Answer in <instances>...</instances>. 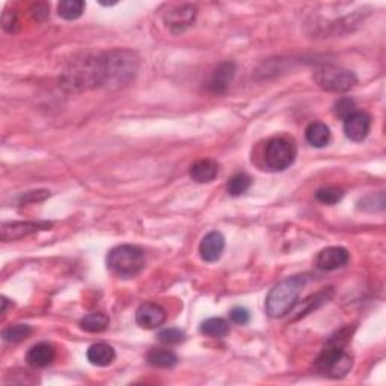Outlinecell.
Segmentation results:
<instances>
[{
  "label": "cell",
  "mask_w": 386,
  "mask_h": 386,
  "mask_svg": "<svg viewBox=\"0 0 386 386\" xmlns=\"http://www.w3.org/2000/svg\"><path fill=\"white\" fill-rule=\"evenodd\" d=\"M138 68L139 62L132 51L112 50L98 55L100 86L123 88L134 79Z\"/></svg>",
  "instance_id": "obj_1"
},
{
  "label": "cell",
  "mask_w": 386,
  "mask_h": 386,
  "mask_svg": "<svg viewBox=\"0 0 386 386\" xmlns=\"http://www.w3.org/2000/svg\"><path fill=\"white\" fill-rule=\"evenodd\" d=\"M350 335V329L344 328L329 338L326 347H324L320 357L315 361V365L322 373L328 374L329 377H334V379H339V377H344L350 372L353 359L344 350L346 344L349 343Z\"/></svg>",
  "instance_id": "obj_2"
},
{
  "label": "cell",
  "mask_w": 386,
  "mask_h": 386,
  "mask_svg": "<svg viewBox=\"0 0 386 386\" xmlns=\"http://www.w3.org/2000/svg\"><path fill=\"white\" fill-rule=\"evenodd\" d=\"M306 284V276H291L276 284L270 290L266 300V311L274 319L291 313L298 305L300 291Z\"/></svg>",
  "instance_id": "obj_3"
},
{
  "label": "cell",
  "mask_w": 386,
  "mask_h": 386,
  "mask_svg": "<svg viewBox=\"0 0 386 386\" xmlns=\"http://www.w3.org/2000/svg\"><path fill=\"white\" fill-rule=\"evenodd\" d=\"M108 269L119 278H133L145 267V252L139 246L119 245L108 254Z\"/></svg>",
  "instance_id": "obj_4"
},
{
  "label": "cell",
  "mask_w": 386,
  "mask_h": 386,
  "mask_svg": "<svg viewBox=\"0 0 386 386\" xmlns=\"http://www.w3.org/2000/svg\"><path fill=\"white\" fill-rule=\"evenodd\" d=\"M314 79L322 89L330 93H347L358 83L357 75L341 67L323 65L315 71Z\"/></svg>",
  "instance_id": "obj_5"
},
{
  "label": "cell",
  "mask_w": 386,
  "mask_h": 386,
  "mask_svg": "<svg viewBox=\"0 0 386 386\" xmlns=\"http://www.w3.org/2000/svg\"><path fill=\"white\" fill-rule=\"evenodd\" d=\"M296 147L284 138L270 139L264 149V163L270 171H284L290 168L296 158Z\"/></svg>",
  "instance_id": "obj_6"
},
{
  "label": "cell",
  "mask_w": 386,
  "mask_h": 386,
  "mask_svg": "<svg viewBox=\"0 0 386 386\" xmlns=\"http://www.w3.org/2000/svg\"><path fill=\"white\" fill-rule=\"evenodd\" d=\"M236 71H237L236 64L230 62V60L216 65L215 70L210 73L208 79H207V83H206L207 89L213 94L225 93V91L230 88L234 77H236Z\"/></svg>",
  "instance_id": "obj_7"
},
{
  "label": "cell",
  "mask_w": 386,
  "mask_h": 386,
  "mask_svg": "<svg viewBox=\"0 0 386 386\" xmlns=\"http://www.w3.org/2000/svg\"><path fill=\"white\" fill-rule=\"evenodd\" d=\"M196 17V6L193 5H177L165 14V23L173 34L184 32L192 25Z\"/></svg>",
  "instance_id": "obj_8"
},
{
  "label": "cell",
  "mask_w": 386,
  "mask_h": 386,
  "mask_svg": "<svg viewBox=\"0 0 386 386\" xmlns=\"http://www.w3.org/2000/svg\"><path fill=\"white\" fill-rule=\"evenodd\" d=\"M372 130V117L367 112H353L344 119V133L353 142L364 141Z\"/></svg>",
  "instance_id": "obj_9"
},
{
  "label": "cell",
  "mask_w": 386,
  "mask_h": 386,
  "mask_svg": "<svg viewBox=\"0 0 386 386\" xmlns=\"http://www.w3.org/2000/svg\"><path fill=\"white\" fill-rule=\"evenodd\" d=\"M350 260V254L347 249L341 246H332L326 248L317 255L315 266L323 272H334L344 267Z\"/></svg>",
  "instance_id": "obj_10"
},
{
  "label": "cell",
  "mask_w": 386,
  "mask_h": 386,
  "mask_svg": "<svg viewBox=\"0 0 386 386\" xmlns=\"http://www.w3.org/2000/svg\"><path fill=\"white\" fill-rule=\"evenodd\" d=\"M51 226L50 222H10L3 224L2 230H0V237L3 241L19 240L30 234H35L38 231L49 230Z\"/></svg>",
  "instance_id": "obj_11"
},
{
  "label": "cell",
  "mask_w": 386,
  "mask_h": 386,
  "mask_svg": "<svg viewBox=\"0 0 386 386\" xmlns=\"http://www.w3.org/2000/svg\"><path fill=\"white\" fill-rule=\"evenodd\" d=\"M225 249V237L222 232L211 231L204 236L200 243V255L206 263H216L221 260Z\"/></svg>",
  "instance_id": "obj_12"
},
{
  "label": "cell",
  "mask_w": 386,
  "mask_h": 386,
  "mask_svg": "<svg viewBox=\"0 0 386 386\" xmlns=\"http://www.w3.org/2000/svg\"><path fill=\"white\" fill-rule=\"evenodd\" d=\"M166 320V311L157 304H143L136 311V323L143 329H157Z\"/></svg>",
  "instance_id": "obj_13"
},
{
  "label": "cell",
  "mask_w": 386,
  "mask_h": 386,
  "mask_svg": "<svg viewBox=\"0 0 386 386\" xmlns=\"http://www.w3.org/2000/svg\"><path fill=\"white\" fill-rule=\"evenodd\" d=\"M55 357L56 353L51 344L40 343L35 344L34 347H30L26 354V361L27 364L34 368H45L55 361Z\"/></svg>",
  "instance_id": "obj_14"
},
{
  "label": "cell",
  "mask_w": 386,
  "mask_h": 386,
  "mask_svg": "<svg viewBox=\"0 0 386 386\" xmlns=\"http://www.w3.org/2000/svg\"><path fill=\"white\" fill-rule=\"evenodd\" d=\"M219 173V165L215 160H210V158H202L196 163L192 165L191 168V177L196 183H210L213 181Z\"/></svg>",
  "instance_id": "obj_15"
},
{
  "label": "cell",
  "mask_w": 386,
  "mask_h": 386,
  "mask_svg": "<svg viewBox=\"0 0 386 386\" xmlns=\"http://www.w3.org/2000/svg\"><path fill=\"white\" fill-rule=\"evenodd\" d=\"M86 357L93 365L108 367L112 364L113 361H115L117 354L112 346L104 344V343H97L89 347Z\"/></svg>",
  "instance_id": "obj_16"
},
{
  "label": "cell",
  "mask_w": 386,
  "mask_h": 386,
  "mask_svg": "<svg viewBox=\"0 0 386 386\" xmlns=\"http://www.w3.org/2000/svg\"><path fill=\"white\" fill-rule=\"evenodd\" d=\"M305 138L309 145H313L315 148H323L326 147L330 141V130L326 124L313 123L308 125L305 132Z\"/></svg>",
  "instance_id": "obj_17"
},
{
  "label": "cell",
  "mask_w": 386,
  "mask_h": 386,
  "mask_svg": "<svg viewBox=\"0 0 386 386\" xmlns=\"http://www.w3.org/2000/svg\"><path fill=\"white\" fill-rule=\"evenodd\" d=\"M200 329L204 335L213 338H225L230 334L228 322L221 319V317H211V319L202 322Z\"/></svg>",
  "instance_id": "obj_18"
},
{
  "label": "cell",
  "mask_w": 386,
  "mask_h": 386,
  "mask_svg": "<svg viewBox=\"0 0 386 386\" xmlns=\"http://www.w3.org/2000/svg\"><path fill=\"white\" fill-rule=\"evenodd\" d=\"M109 326V315L104 313H93L83 317L80 320V328L91 334H98L103 332Z\"/></svg>",
  "instance_id": "obj_19"
},
{
  "label": "cell",
  "mask_w": 386,
  "mask_h": 386,
  "mask_svg": "<svg viewBox=\"0 0 386 386\" xmlns=\"http://www.w3.org/2000/svg\"><path fill=\"white\" fill-rule=\"evenodd\" d=\"M148 362L149 365L157 368H172L178 362L177 354L172 350L166 349H153L148 353Z\"/></svg>",
  "instance_id": "obj_20"
},
{
  "label": "cell",
  "mask_w": 386,
  "mask_h": 386,
  "mask_svg": "<svg viewBox=\"0 0 386 386\" xmlns=\"http://www.w3.org/2000/svg\"><path fill=\"white\" fill-rule=\"evenodd\" d=\"M85 11V2L82 0H64L58 5L59 17L64 20H77Z\"/></svg>",
  "instance_id": "obj_21"
},
{
  "label": "cell",
  "mask_w": 386,
  "mask_h": 386,
  "mask_svg": "<svg viewBox=\"0 0 386 386\" xmlns=\"http://www.w3.org/2000/svg\"><path fill=\"white\" fill-rule=\"evenodd\" d=\"M30 334H32V328L27 324H14V326L6 328L2 332V338L5 343H20L23 339H26Z\"/></svg>",
  "instance_id": "obj_22"
},
{
  "label": "cell",
  "mask_w": 386,
  "mask_h": 386,
  "mask_svg": "<svg viewBox=\"0 0 386 386\" xmlns=\"http://www.w3.org/2000/svg\"><path fill=\"white\" fill-rule=\"evenodd\" d=\"M251 177L246 176V173H236L230 181H228V186H226V189H228V193L231 196H241V195H245L248 191H249V187H251Z\"/></svg>",
  "instance_id": "obj_23"
},
{
  "label": "cell",
  "mask_w": 386,
  "mask_h": 386,
  "mask_svg": "<svg viewBox=\"0 0 386 386\" xmlns=\"http://www.w3.org/2000/svg\"><path fill=\"white\" fill-rule=\"evenodd\" d=\"M315 196L322 204H326V206H334V204H338L339 201L343 200L344 192L341 191V189L329 186V187L319 189V191H317V193H315Z\"/></svg>",
  "instance_id": "obj_24"
},
{
  "label": "cell",
  "mask_w": 386,
  "mask_h": 386,
  "mask_svg": "<svg viewBox=\"0 0 386 386\" xmlns=\"http://www.w3.org/2000/svg\"><path fill=\"white\" fill-rule=\"evenodd\" d=\"M157 338L160 339V341L163 344H169V346H176V344H180V343H183L184 341V332L183 330H180V329H176V328H169V329H163L158 332V335Z\"/></svg>",
  "instance_id": "obj_25"
},
{
  "label": "cell",
  "mask_w": 386,
  "mask_h": 386,
  "mask_svg": "<svg viewBox=\"0 0 386 386\" xmlns=\"http://www.w3.org/2000/svg\"><path fill=\"white\" fill-rule=\"evenodd\" d=\"M353 112H357V104H354L350 97L339 98V100L335 103V115H338L339 118L346 119L347 117L352 115Z\"/></svg>",
  "instance_id": "obj_26"
},
{
  "label": "cell",
  "mask_w": 386,
  "mask_h": 386,
  "mask_svg": "<svg viewBox=\"0 0 386 386\" xmlns=\"http://www.w3.org/2000/svg\"><path fill=\"white\" fill-rule=\"evenodd\" d=\"M230 317H231L232 323L240 324V326H243V324H248L249 320H251V314H249V311H248L246 308H241V306L232 308L231 313H230Z\"/></svg>",
  "instance_id": "obj_27"
}]
</instances>
